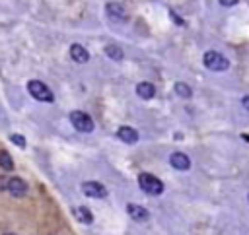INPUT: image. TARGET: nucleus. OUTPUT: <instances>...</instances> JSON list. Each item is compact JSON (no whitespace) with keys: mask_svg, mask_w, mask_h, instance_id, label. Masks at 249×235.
Returning a JSON list of instances; mask_svg holds the SVG:
<instances>
[{"mask_svg":"<svg viewBox=\"0 0 249 235\" xmlns=\"http://www.w3.org/2000/svg\"><path fill=\"white\" fill-rule=\"evenodd\" d=\"M202 62H204V66H206L208 70H212V72H224V70L230 68L228 58H226L224 54L216 52V50H206L204 56H202Z\"/></svg>","mask_w":249,"mask_h":235,"instance_id":"obj_1","label":"nucleus"},{"mask_svg":"<svg viewBox=\"0 0 249 235\" xmlns=\"http://www.w3.org/2000/svg\"><path fill=\"white\" fill-rule=\"evenodd\" d=\"M138 185L146 194H152V196H158V194L163 192V183L158 177L150 175V173H140L138 175Z\"/></svg>","mask_w":249,"mask_h":235,"instance_id":"obj_2","label":"nucleus"},{"mask_svg":"<svg viewBox=\"0 0 249 235\" xmlns=\"http://www.w3.org/2000/svg\"><path fill=\"white\" fill-rule=\"evenodd\" d=\"M27 91H29V93H31V97H33V99H37V101L51 103V101L54 99L53 91H51L43 82H39V80H31V82L27 84Z\"/></svg>","mask_w":249,"mask_h":235,"instance_id":"obj_3","label":"nucleus"},{"mask_svg":"<svg viewBox=\"0 0 249 235\" xmlns=\"http://www.w3.org/2000/svg\"><path fill=\"white\" fill-rule=\"evenodd\" d=\"M70 122H72V126H74L76 130H80V132H91V130H93V120H91V117H89L88 113H84V111H72V113H70Z\"/></svg>","mask_w":249,"mask_h":235,"instance_id":"obj_4","label":"nucleus"},{"mask_svg":"<svg viewBox=\"0 0 249 235\" xmlns=\"http://www.w3.org/2000/svg\"><path fill=\"white\" fill-rule=\"evenodd\" d=\"M82 192H84L86 196H91V198H105V196H107L105 186H103L101 183H97V181H86V183L82 185Z\"/></svg>","mask_w":249,"mask_h":235,"instance_id":"obj_5","label":"nucleus"},{"mask_svg":"<svg viewBox=\"0 0 249 235\" xmlns=\"http://www.w3.org/2000/svg\"><path fill=\"white\" fill-rule=\"evenodd\" d=\"M105 12H107L109 19H113V21H124V19H126V12H124V8H123L121 4H117V2H107Z\"/></svg>","mask_w":249,"mask_h":235,"instance_id":"obj_6","label":"nucleus"},{"mask_svg":"<svg viewBox=\"0 0 249 235\" xmlns=\"http://www.w3.org/2000/svg\"><path fill=\"white\" fill-rule=\"evenodd\" d=\"M8 192L12 194V196H23L25 192H27V185L23 183V179H19V177H12L10 181H8Z\"/></svg>","mask_w":249,"mask_h":235,"instance_id":"obj_7","label":"nucleus"},{"mask_svg":"<svg viewBox=\"0 0 249 235\" xmlns=\"http://www.w3.org/2000/svg\"><path fill=\"white\" fill-rule=\"evenodd\" d=\"M169 163H171V167H173V169H179V171H187V169L191 167V159H189L185 153H181V151L171 153Z\"/></svg>","mask_w":249,"mask_h":235,"instance_id":"obj_8","label":"nucleus"},{"mask_svg":"<svg viewBox=\"0 0 249 235\" xmlns=\"http://www.w3.org/2000/svg\"><path fill=\"white\" fill-rule=\"evenodd\" d=\"M117 138L123 140L124 144H134V142H138V132L130 126H121L117 130Z\"/></svg>","mask_w":249,"mask_h":235,"instance_id":"obj_9","label":"nucleus"},{"mask_svg":"<svg viewBox=\"0 0 249 235\" xmlns=\"http://www.w3.org/2000/svg\"><path fill=\"white\" fill-rule=\"evenodd\" d=\"M126 212H128V216L132 218V219H136V221H146L148 219V210L146 208H142V206H138V204H128L126 206Z\"/></svg>","mask_w":249,"mask_h":235,"instance_id":"obj_10","label":"nucleus"},{"mask_svg":"<svg viewBox=\"0 0 249 235\" xmlns=\"http://www.w3.org/2000/svg\"><path fill=\"white\" fill-rule=\"evenodd\" d=\"M70 56L76 60V62H88V58H89V52L86 50V47H82V45H78V43H74V45H70Z\"/></svg>","mask_w":249,"mask_h":235,"instance_id":"obj_11","label":"nucleus"},{"mask_svg":"<svg viewBox=\"0 0 249 235\" xmlns=\"http://www.w3.org/2000/svg\"><path fill=\"white\" fill-rule=\"evenodd\" d=\"M136 95H138L140 99H152V97L156 95V87H154L150 82H140V84L136 85Z\"/></svg>","mask_w":249,"mask_h":235,"instance_id":"obj_12","label":"nucleus"},{"mask_svg":"<svg viewBox=\"0 0 249 235\" xmlns=\"http://www.w3.org/2000/svg\"><path fill=\"white\" fill-rule=\"evenodd\" d=\"M74 216H76L82 223H91V221H93V216H91V212H89L86 206H78V208H74Z\"/></svg>","mask_w":249,"mask_h":235,"instance_id":"obj_13","label":"nucleus"},{"mask_svg":"<svg viewBox=\"0 0 249 235\" xmlns=\"http://www.w3.org/2000/svg\"><path fill=\"white\" fill-rule=\"evenodd\" d=\"M105 54H107L109 58H113V60H121V58H123V49L117 47V45H107V47H105Z\"/></svg>","mask_w":249,"mask_h":235,"instance_id":"obj_14","label":"nucleus"},{"mask_svg":"<svg viewBox=\"0 0 249 235\" xmlns=\"http://www.w3.org/2000/svg\"><path fill=\"white\" fill-rule=\"evenodd\" d=\"M175 93H177L179 97H183V99H189V97L193 95L191 87H189L185 82H177V84H175Z\"/></svg>","mask_w":249,"mask_h":235,"instance_id":"obj_15","label":"nucleus"},{"mask_svg":"<svg viewBox=\"0 0 249 235\" xmlns=\"http://www.w3.org/2000/svg\"><path fill=\"white\" fill-rule=\"evenodd\" d=\"M0 167L6 169V171H12L14 169V161H12V157H10L8 151H0Z\"/></svg>","mask_w":249,"mask_h":235,"instance_id":"obj_16","label":"nucleus"},{"mask_svg":"<svg viewBox=\"0 0 249 235\" xmlns=\"http://www.w3.org/2000/svg\"><path fill=\"white\" fill-rule=\"evenodd\" d=\"M10 140H12L16 146L25 148V138H23V136H19V134H12V136H10Z\"/></svg>","mask_w":249,"mask_h":235,"instance_id":"obj_17","label":"nucleus"},{"mask_svg":"<svg viewBox=\"0 0 249 235\" xmlns=\"http://www.w3.org/2000/svg\"><path fill=\"white\" fill-rule=\"evenodd\" d=\"M220 4H222V6H235L237 0H220Z\"/></svg>","mask_w":249,"mask_h":235,"instance_id":"obj_18","label":"nucleus"},{"mask_svg":"<svg viewBox=\"0 0 249 235\" xmlns=\"http://www.w3.org/2000/svg\"><path fill=\"white\" fill-rule=\"evenodd\" d=\"M241 105H243V109H245V111H249V95H245V97H243Z\"/></svg>","mask_w":249,"mask_h":235,"instance_id":"obj_19","label":"nucleus"},{"mask_svg":"<svg viewBox=\"0 0 249 235\" xmlns=\"http://www.w3.org/2000/svg\"><path fill=\"white\" fill-rule=\"evenodd\" d=\"M4 235H14V233H4Z\"/></svg>","mask_w":249,"mask_h":235,"instance_id":"obj_20","label":"nucleus"},{"mask_svg":"<svg viewBox=\"0 0 249 235\" xmlns=\"http://www.w3.org/2000/svg\"><path fill=\"white\" fill-rule=\"evenodd\" d=\"M247 198H249V196H247Z\"/></svg>","mask_w":249,"mask_h":235,"instance_id":"obj_21","label":"nucleus"}]
</instances>
